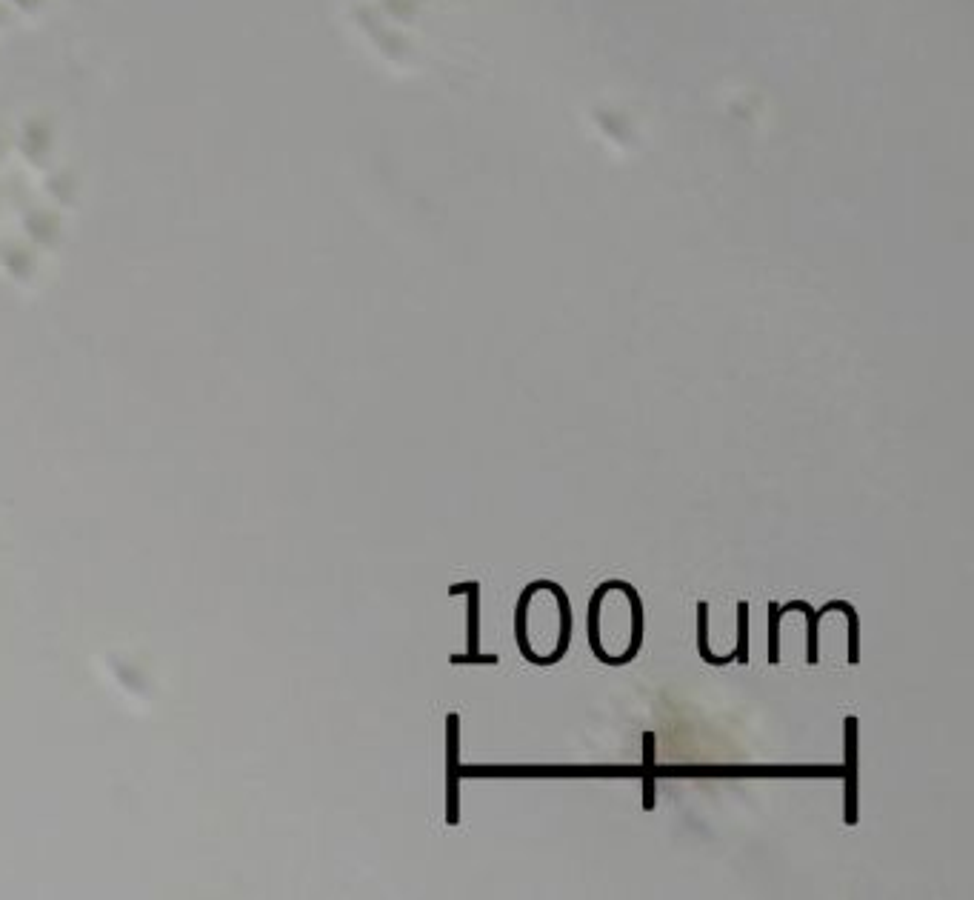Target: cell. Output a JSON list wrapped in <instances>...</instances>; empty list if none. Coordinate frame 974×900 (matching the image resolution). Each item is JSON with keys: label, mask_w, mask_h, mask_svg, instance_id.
Masks as SVG:
<instances>
[{"label": "cell", "mask_w": 974, "mask_h": 900, "mask_svg": "<svg viewBox=\"0 0 974 900\" xmlns=\"http://www.w3.org/2000/svg\"><path fill=\"white\" fill-rule=\"evenodd\" d=\"M589 646L606 666H626L643 646V600L626 580H606L589 600Z\"/></svg>", "instance_id": "2"}, {"label": "cell", "mask_w": 974, "mask_h": 900, "mask_svg": "<svg viewBox=\"0 0 974 900\" xmlns=\"http://www.w3.org/2000/svg\"><path fill=\"white\" fill-rule=\"evenodd\" d=\"M515 638L523 658L535 666H552L572 643V603L555 580L529 583L515 606Z\"/></svg>", "instance_id": "1"}, {"label": "cell", "mask_w": 974, "mask_h": 900, "mask_svg": "<svg viewBox=\"0 0 974 900\" xmlns=\"http://www.w3.org/2000/svg\"><path fill=\"white\" fill-rule=\"evenodd\" d=\"M735 660L740 663V666L749 663V603H746V600H737Z\"/></svg>", "instance_id": "8"}, {"label": "cell", "mask_w": 974, "mask_h": 900, "mask_svg": "<svg viewBox=\"0 0 974 900\" xmlns=\"http://www.w3.org/2000/svg\"><path fill=\"white\" fill-rule=\"evenodd\" d=\"M769 663H780V606L769 603Z\"/></svg>", "instance_id": "10"}, {"label": "cell", "mask_w": 974, "mask_h": 900, "mask_svg": "<svg viewBox=\"0 0 974 900\" xmlns=\"http://www.w3.org/2000/svg\"><path fill=\"white\" fill-rule=\"evenodd\" d=\"M460 715L452 712L446 718V823H460Z\"/></svg>", "instance_id": "4"}, {"label": "cell", "mask_w": 974, "mask_h": 900, "mask_svg": "<svg viewBox=\"0 0 974 900\" xmlns=\"http://www.w3.org/2000/svg\"><path fill=\"white\" fill-rule=\"evenodd\" d=\"M657 763V743H655V732H643V809L652 812L655 809V778H652V769Z\"/></svg>", "instance_id": "6"}, {"label": "cell", "mask_w": 974, "mask_h": 900, "mask_svg": "<svg viewBox=\"0 0 974 900\" xmlns=\"http://www.w3.org/2000/svg\"><path fill=\"white\" fill-rule=\"evenodd\" d=\"M846 826H857V718H846Z\"/></svg>", "instance_id": "5"}, {"label": "cell", "mask_w": 974, "mask_h": 900, "mask_svg": "<svg viewBox=\"0 0 974 900\" xmlns=\"http://www.w3.org/2000/svg\"><path fill=\"white\" fill-rule=\"evenodd\" d=\"M800 612L806 615V663L817 666L820 663V612H815L812 603L800 600Z\"/></svg>", "instance_id": "7"}, {"label": "cell", "mask_w": 974, "mask_h": 900, "mask_svg": "<svg viewBox=\"0 0 974 900\" xmlns=\"http://www.w3.org/2000/svg\"><path fill=\"white\" fill-rule=\"evenodd\" d=\"M843 612L849 620V666H857L860 663V618H857L852 603H843Z\"/></svg>", "instance_id": "9"}, {"label": "cell", "mask_w": 974, "mask_h": 900, "mask_svg": "<svg viewBox=\"0 0 974 900\" xmlns=\"http://www.w3.org/2000/svg\"><path fill=\"white\" fill-rule=\"evenodd\" d=\"M469 595V623H466V646L469 652L466 655H455L452 663L455 666H466V663H475V666H495L497 655H480V583L478 580H463V583H455L449 586V595Z\"/></svg>", "instance_id": "3"}]
</instances>
